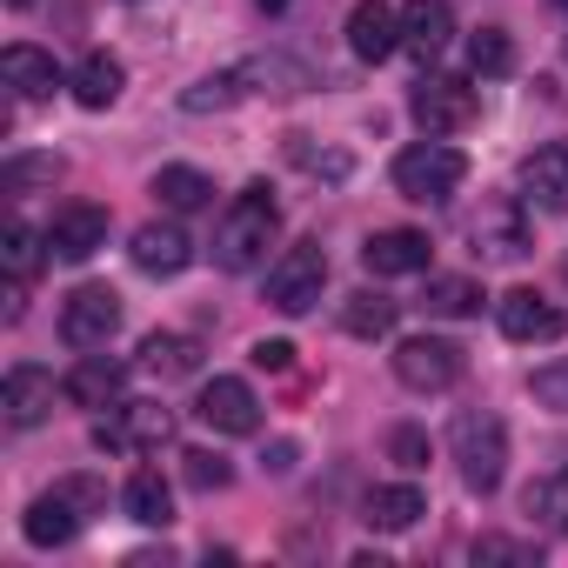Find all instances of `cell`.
Returning a JSON list of instances; mask_svg holds the SVG:
<instances>
[{
  "label": "cell",
  "mask_w": 568,
  "mask_h": 568,
  "mask_svg": "<svg viewBox=\"0 0 568 568\" xmlns=\"http://www.w3.org/2000/svg\"><path fill=\"white\" fill-rule=\"evenodd\" d=\"M274 227H281V207H274V187H241L234 194V207L221 214V227H214V267H227V274H247V267H261L267 261V241H274Z\"/></svg>",
  "instance_id": "6da1fadb"
},
{
  "label": "cell",
  "mask_w": 568,
  "mask_h": 568,
  "mask_svg": "<svg viewBox=\"0 0 568 568\" xmlns=\"http://www.w3.org/2000/svg\"><path fill=\"white\" fill-rule=\"evenodd\" d=\"M101 508H108V488H101L94 475H68V481H54L48 495H34L21 535H28L34 548H61V541H74Z\"/></svg>",
  "instance_id": "7a4b0ae2"
},
{
  "label": "cell",
  "mask_w": 568,
  "mask_h": 568,
  "mask_svg": "<svg viewBox=\"0 0 568 568\" xmlns=\"http://www.w3.org/2000/svg\"><path fill=\"white\" fill-rule=\"evenodd\" d=\"M448 455H455V468H462V481H468L475 495H495L501 475H508V428H501V415L462 408V415L448 422Z\"/></svg>",
  "instance_id": "3957f363"
},
{
  "label": "cell",
  "mask_w": 568,
  "mask_h": 568,
  "mask_svg": "<svg viewBox=\"0 0 568 568\" xmlns=\"http://www.w3.org/2000/svg\"><path fill=\"white\" fill-rule=\"evenodd\" d=\"M468 181V161H462V148H448V141H422V148H402L395 154V194L402 201H448L455 187Z\"/></svg>",
  "instance_id": "277c9868"
},
{
  "label": "cell",
  "mask_w": 568,
  "mask_h": 568,
  "mask_svg": "<svg viewBox=\"0 0 568 568\" xmlns=\"http://www.w3.org/2000/svg\"><path fill=\"white\" fill-rule=\"evenodd\" d=\"M322 288H328V254H322V241H295L288 254L267 267V308H281V315H308L322 302Z\"/></svg>",
  "instance_id": "5b68a950"
},
{
  "label": "cell",
  "mask_w": 568,
  "mask_h": 568,
  "mask_svg": "<svg viewBox=\"0 0 568 568\" xmlns=\"http://www.w3.org/2000/svg\"><path fill=\"white\" fill-rule=\"evenodd\" d=\"M174 435V415L161 402H114L101 422H94V448L108 455H148Z\"/></svg>",
  "instance_id": "8992f818"
},
{
  "label": "cell",
  "mask_w": 568,
  "mask_h": 568,
  "mask_svg": "<svg viewBox=\"0 0 568 568\" xmlns=\"http://www.w3.org/2000/svg\"><path fill=\"white\" fill-rule=\"evenodd\" d=\"M462 368H468L462 348L442 342V335H408V342L395 348V382L415 388V395H442V388H455Z\"/></svg>",
  "instance_id": "52a82bcc"
},
{
  "label": "cell",
  "mask_w": 568,
  "mask_h": 568,
  "mask_svg": "<svg viewBox=\"0 0 568 568\" xmlns=\"http://www.w3.org/2000/svg\"><path fill=\"white\" fill-rule=\"evenodd\" d=\"M121 328V295L101 288V281H88V288H74L61 302V342L68 348H108Z\"/></svg>",
  "instance_id": "ba28073f"
},
{
  "label": "cell",
  "mask_w": 568,
  "mask_h": 568,
  "mask_svg": "<svg viewBox=\"0 0 568 568\" xmlns=\"http://www.w3.org/2000/svg\"><path fill=\"white\" fill-rule=\"evenodd\" d=\"M475 108H481V101H475V88H468V81H455V74H428V81L415 88V101H408L415 128H422V134H435V141H442V134H462V128L475 121Z\"/></svg>",
  "instance_id": "9c48e42d"
},
{
  "label": "cell",
  "mask_w": 568,
  "mask_h": 568,
  "mask_svg": "<svg viewBox=\"0 0 568 568\" xmlns=\"http://www.w3.org/2000/svg\"><path fill=\"white\" fill-rule=\"evenodd\" d=\"M468 241H475V254H481V261H528L535 227H528L521 201H488V207L468 221Z\"/></svg>",
  "instance_id": "30bf717a"
},
{
  "label": "cell",
  "mask_w": 568,
  "mask_h": 568,
  "mask_svg": "<svg viewBox=\"0 0 568 568\" xmlns=\"http://www.w3.org/2000/svg\"><path fill=\"white\" fill-rule=\"evenodd\" d=\"M495 322H501V335L521 342V348H541V342H561V335H568V315H561L555 302H541L535 288H508V295L495 302Z\"/></svg>",
  "instance_id": "8fae6325"
},
{
  "label": "cell",
  "mask_w": 568,
  "mask_h": 568,
  "mask_svg": "<svg viewBox=\"0 0 568 568\" xmlns=\"http://www.w3.org/2000/svg\"><path fill=\"white\" fill-rule=\"evenodd\" d=\"M101 247H108V207L68 201V207L48 221V254H54V261H94Z\"/></svg>",
  "instance_id": "7c38bea8"
},
{
  "label": "cell",
  "mask_w": 568,
  "mask_h": 568,
  "mask_svg": "<svg viewBox=\"0 0 568 568\" xmlns=\"http://www.w3.org/2000/svg\"><path fill=\"white\" fill-rule=\"evenodd\" d=\"M194 415H201L214 435H254V428H261V402H254V388H247L241 375H214V382L201 388Z\"/></svg>",
  "instance_id": "4fadbf2b"
},
{
  "label": "cell",
  "mask_w": 568,
  "mask_h": 568,
  "mask_svg": "<svg viewBox=\"0 0 568 568\" xmlns=\"http://www.w3.org/2000/svg\"><path fill=\"white\" fill-rule=\"evenodd\" d=\"M0 415H8L14 428H41L54 415V375L34 368V362L8 368V382H0Z\"/></svg>",
  "instance_id": "5bb4252c"
},
{
  "label": "cell",
  "mask_w": 568,
  "mask_h": 568,
  "mask_svg": "<svg viewBox=\"0 0 568 568\" xmlns=\"http://www.w3.org/2000/svg\"><path fill=\"white\" fill-rule=\"evenodd\" d=\"M521 194L548 214H568V141H548L521 161Z\"/></svg>",
  "instance_id": "9a60e30c"
},
{
  "label": "cell",
  "mask_w": 568,
  "mask_h": 568,
  "mask_svg": "<svg viewBox=\"0 0 568 568\" xmlns=\"http://www.w3.org/2000/svg\"><path fill=\"white\" fill-rule=\"evenodd\" d=\"M134 267L141 274H181L187 261H194V241L174 227V221H148V227H134Z\"/></svg>",
  "instance_id": "2e32d148"
},
{
  "label": "cell",
  "mask_w": 568,
  "mask_h": 568,
  "mask_svg": "<svg viewBox=\"0 0 568 568\" xmlns=\"http://www.w3.org/2000/svg\"><path fill=\"white\" fill-rule=\"evenodd\" d=\"M362 261H368V274H422L428 267V234L422 227H382V234H368Z\"/></svg>",
  "instance_id": "e0dca14e"
},
{
  "label": "cell",
  "mask_w": 568,
  "mask_h": 568,
  "mask_svg": "<svg viewBox=\"0 0 568 568\" xmlns=\"http://www.w3.org/2000/svg\"><path fill=\"white\" fill-rule=\"evenodd\" d=\"M121 388H128V368H121V362H108V355L74 362V368H68V382H61V395H68L74 408H114V402H121Z\"/></svg>",
  "instance_id": "ac0fdd59"
},
{
  "label": "cell",
  "mask_w": 568,
  "mask_h": 568,
  "mask_svg": "<svg viewBox=\"0 0 568 568\" xmlns=\"http://www.w3.org/2000/svg\"><path fill=\"white\" fill-rule=\"evenodd\" d=\"M448 41H455V8H448V0H408V8H402V48L435 61Z\"/></svg>",
  "instance_id": "d6986e66"
},
{
  "label": "cell",
  "mask_w": 568,
  "mask_h": 568,
  "mask_svg": "<svg viewBox=\"0 0 568 568\" xmlns=\"http://www.w3.org/2000/svg\"><path fill=\"white\" fill-rule=\"evenodd\" d=\"M348 48L362 61H388L402 48V14L388 8V0H362V8L348 14Z\"/></svg>",
  "instance_id": "ffe728a7"
},
{
  "label": "cell",
  "mask_w": 568,
  "mask_h": 568,
  "mask_svg": "<svg viewBox=\"0 0 568 568\" xmlns=\"http://www.w3.org/2000/svg\"><path fill=\"white\" fill-rule=\"evenodd\" d=\"M422 515H428V495H422L415 481H388V488H375L368 508H362V521L382 528V535H402V528H415Z\"/></svg>",
  "instance_id": "44dd1931"
},
{
  "label": "cell",
  "mask_w": 568,
  "mask_h": 568,
  "mask_svg": "<svg viewBox=\"0 0 568 568\" xmlns=\"http://www.w3.org/2000/svg\"><path fill=\"white\" fill-rule=\"evenodd\" d=\"M0 81H8L21 101H48V94L61 88V68H54V54H41V48H8V54H0Z\"/></svg>",
  "instance_id": "7402d4cb"
},
{
  "label": "cell",
  "mask_w": 568,
  "mask_h": 568,
  "mask_svg": "<svg viewBox=\"0 0 568 568\" xmlns=\"http://www.w3.org/2000/svg\"><path fill=\"white\" fill-rule=\"evenodd\" d=\"M68 88H74V101H81L88 114H101V108H114V101H121L128 68H121L114 54H88V61L74 68V81H68Z\"/></svg>",
  "instance_id": "603a6c76"
},
{
  "label": "cell",
  "mask_w": 568,
  "mask_h": 568,
  "mask_svg": "<svg viewBox=\"0 0 568 568\" xmlns=\"http://www.w3.org/2000/svg\"><path fill=\"white\" fill-rule=\"evenodd\" d=\"M234 81H241V94H302L308 88V74L288 61V54H254V61H241V68H227Z\"/></svg>",
  "instance_id": "cb8c5ba5"
},
{
  "label": "cell",
  "mask_w": 568,
  "mask_h": 568,
  "mask_svg": "<svg viewBox=\"0 0 568 568\" xmlns=\"http://www.w3.org/2000/svg\"><path fill=\"white\" fill-rule=\"evenodd\" d=\"M121 508H128L141 528H168V521H174V488H168L154 468H134L128 488H121Z\"/></svg>",
  "instance_id": "d4e9b609"
},
{
  "label": "cell",
  "mask_w": 568,
  "mask_h": 568,
  "mask_svg": "<svg viewBox=\"0 0 568 568\" xmlns=\"http://www.w3.org/2000/svg\"><path fill=\"white\" fill-rule=\"evenodd\" d=\"M141 368L161 375V382L201 375V342H194V335H148V342H141Z\"/></svg>",
  "instance_id": "484cf974"
},
{
  "label": "cell",
  "mask_w": 568,
  "mask_h": 568,
  "mask_svg": "<svg viewBox=\"0 0 568 568\" xmlns=\"http://www.w3.org/2000/svg\"><path fill=\"white\" fill-rule=\"evenodd\" d=\"M154 194H161V207H174V214H201V207L214 201V181H207L201 168H161V174H154Z\"/></svg>",
  "instance_id": "4316f807"
},
{
  "label": "cell",
  "mask_w": 568,
  "mask_h": 568,
  "mask_svg": "<svg viewBox=\"0 0 568 568\" xmlns=\"http://www.w3.org/2000/svg\"><path fill=\"white\" fill-rule=\"evenodd\" d=\"M422 308L442 315V322H462V315H481V288H475L468 274H435L428 295H422Z\"/></svg>",
  "instance_id": "83f0119b"
},
{
  "label": "cell",
  "mask_w": 568,
  "mask_h": 568,
  "mask_svg": "<svg viewBox=\"0 0 568 568\" xmlns=\"http://www.w3.org/2000/svg\"><path fill=\"white\" fill-rule=\"evenodd\" d=\"M521 508L541 521V528H555V535H568V468H555V475H541V481H528V495H521Z\"/></svg>",
  "instance_id": "f1b7e54d"
},
{
  "label": "cell",
  "mask_w": 568,
  "mask_h": 568,
  "mask_svg": "<svg viewBox=\"0 0 568 568\" xmlns=\"http://www.w3.org/2000/svg\"><path fill=\"white\" fill-rule=\"evenodd\" d=\"M0 261H8L14 281H34L41 261H48V234H34L28 221H8V234H0Z\"/></svg>",
  "instance_id": "f546056e"
},
{
  "label": "cell",
  "mask_w": 568,
  "mask_h": 568,
  "mask_svg": "<svg viewBox=\"0 0 568 568\" xmlns=\"http://www.w3.org/2000/svg\"><path fill=\"white\" fill-rule=\"evenodd\" d=\"M468 68L488 74V81L515 74V41H508V28H475V34H468Z\"/></svg>",
  "instance_id": "4dcf8cb0"
},
{
  "label": "cell",
  "mask_w": 568,
  "mask_h": 568,
  "mask_svg": "<svg viewBox=\"0 0 568 568\" xmlns=\"http://www.w3.org/2000/svg\"><path fill=\"white\" fill-rule=\"evenodd\" d=\"M342 328L348 335H362V342H375V335H395V302L388 295H348V308H342Z\"/></svg>",
  "instance_id": "1f68e13d"
},
{
  "label": "cell",
  "mask_w": 568,
  "mask_h": 568,
  "mask_svg": "<svg viewBox=\"0 0 568 568\" xmlns=\"http://www.w3.org/2000/svg\"><path fill=\"white\" fill-rule=\"evenodd\" d=\"M41 181H61V154H14L8 168H0V187L8 194H28Z\"/></svg>",
  "instance_id": "d6a6232c"
},
{
  "label": "cell",
  "mask_w": 568,
  "mask_h": 568,
  "mask_svg": "<svg viewBox=\"0 0 568 568\" xmlns=\"http://www.w3.org/2000/svg\"><path fill=\"white\" fill-rule=\"evenodd\" d=\"M227 101H241V81H234V74H207V81H194V88L181 94L187 114H214V108H227Z\"/></svg>",
  "instance_id": "836d02e7"
},
{
  "label": "cell",
  "mask_w": 568,
  "mask_h": 568,
  "mask_svg": "<svg viewBox=\"0 0 568 568\" xmlns=\"http://www.w3.org/2000/svg\"><path fill=\"white\" fill-rule=\"evenodd\" d=\"M181 462H187V488H201V495H214V488L234 481V468H227L221 455H207V448H194V455H181Z\"/></svg>",
  "instance_id": "e575fe53"
},
{
  "label": "cell",
  "mask_w": 568,
  "mask_h": 568,
  "mask_svg": "<svg viewBox=\"0 0 568 568\" xmlns=\"http://www.w3.org/2000/svg\"><path fill=\"white\" fill-rule=\"evenodd\" d=\"M535 402L541 408H555V415H568V362H548V368H535Z\"/></svg>",
  "instance_id": "d590c367"
},
{
  "label": "cell",
  "mask_w": 568,
  "mask_h": 568,
  "mask_svg": "<svg viewBox=\"0 0 568 568\" xmlns=\"http://www.w3.org/2000/svg\"><path fill=\"white\" fill-rule=\"evenodd\" d=\"M388 455H395L402 468H428V435H422V428H395V435H388Z\"/></svg>",
  "instance_id": "8d00e7d4"
},
{
  "label": "cell",
  "mask_w": 568,
  "mask_h": 568,
  "mask_svg": "<svg viewBox=\"0 0 568 568\" xmlns=\"http://www.w3.org/2000/svg\"><path fill=\"white\" fill-rule=\"evenodd\" d=\"M475 561H521V568H528L535 548H528V541H508V535H481V541H475Z\"/></svg>",
  "instance_id": "74e56055"
},
{
  "label": "cell",
  "mask_w": 568,
  "mask_h": 568,
  "mask_svg": "<svg viewBox=\"0 0 568 568\" xmlns=\"http://www.w3.org/2000/svg\"><path fill=\"white\" fill-rule=\"evenodd\" d=\"M247 355H254V368H267V375H288V368H295V342H267V335H261Z\"/></svg>",
  "instance_id": "f35d334b"
},
{
  "label": "cell",
  "mask_w": 568,
  "mask_h": 568,
  "mask_svg": "<svg viewBox=\"0 0 568 568\" xmlns=\"http://www.w3.org/2000/svg\"><path fill=\"white\" fill-rule=\"evenodd\" d=\"M295 455H302L295 442H274V448H267V475H288V468H295Z\"/></svg>",
  "instance_id": "ab89813d"
},
{
  "label": "cell",
  "mask_w": 568,
  "mask_h": 568,
  "mask_svg": "<svg viewBox=\"0 0 568 568\" xmlns=\"http://www.w3.org/2000/svg\"><path fill=\"white\" fill-rule=\"evenodd\" d=\"M261 8H267V14H281V8H288V0H261Z\"/></svg>",
  "instance_id": "60d3db41"
},
{
  "label": "cell",
  "mask_w": 568,
  "mask_h": 568,
  "mask_svg": "<svg viewBox=\"0 0 568 568\" xmlns=\"http://www.w3.org/2000/svg\"><path fill=\"white\" fill-rule=\"evenodd\" d=\"M8 8H34V0H8Z\"/></svg>",
  "instance_id": "b9f144b4"
},
{
  "label": "cell",
  "mask_w": 568,
  "mask_h": 568,
  "mask_svg": "<svg viewBox=\"0 0 568 568\" xmlns=\"http://www.w3.org/2000/svg\"><path fill=\"white\" fill-rule=\"evenodd\" d=\"M555 8H568V0H555Z\"/></svg>",
  "instance_id": "7bdbcfd3"
},
{
  "label": "cell",
  "mask_w": 568,
  "mask_h": 568,
  "mask_svg": "<svg viewBox=\"0 0 568 568\" xmlns=\"http://www.w3.org/2000/svg\"><path fill=\"white\" fill-rule=\"evenodd\" d=\"M561 274H568V261H561Z\"/></svg>",
  "instance_id": "ee69618b"
}]
</instances>
